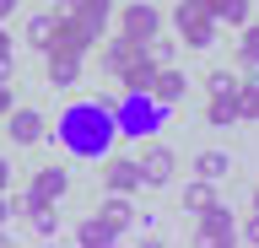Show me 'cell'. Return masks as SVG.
I'll return each mask as SVG.
<instances>
[{
  "mask_svg": "<svg viewBox=\"0 0 259 248\" xmlns=\"http://www.w3.org/2000/svg\"><path fill=\"white\" fill-rule=\"evenodd\" d=\"M54 232H60V221H54V205H44V211H32V237H54Z\"/></svg>",
  "mask_w": 259,
  "mask_h": 248,
  "instance_id": "20",
  "label": "cell"
},
{
  "mask_svg": "<svg viewBox=\"0 0 259 248\" xmlns=\"http://www.w3.org/2000/svg\"><path fill=\"white\" fill-rule=\"evenodd\" d=\"M81 54H49V86H76Z\"/></svg>",
  "mask_w": 259,
  "mask_h": 248,
  "instance_id": "12",
  "label": "cell"
},
{
  "mask_svg": "<svg viewBox=\"0 0 259 248\" xmlns=\"http://www.w3.org/2000/svg\"><path fill=\"white\" fill-rule=\"evenodd\" d=\"M205 205H216V183H210V178H194L189 189H184V211H205Z\"/></svg>",
  "mask_w": 259,
  "mask_h": 248,
  "instance_id": "15",
  "label": "cell"
},
{
  "mask_svg": "<svg viewBox=\"0 0 259 248\" xmlns=\"http://www.w3.org/2000/svg\"><path fill=\"white\" fill-rule=\"evenodd\" d=\"M205 119H210V124H216V130H227V124H238V108H232V97H210Z\"/></svg>",
  "mask_w": 259,
  "mask_h": 248,
  "instance_id": "18",
  "label": "cell"
},
{
  "mask_svg": "<svg viewBox=\"0 0 259 248\" xmlns=\"http://www.w3.org/2000/svg\"><path fill=\"white\" fill-rule=\"evenodd\" d=\"M97 216H103V221H113L119 232H130V221H135V211H130V194H108Z\"/></svg>",
  "mask_w": 259,
  "mask_h": 248,
  "instance_id": "14",
  "label": "cell"
},
{
  "mask_svg": "<svg viewBox=\"0 0 259 248\" xmlns=\"http://www.w3.org/2000/svg\"><path fill=\"white\" fill-rule=\"evenodd\" d=\"M11 108H16V103H11V86H6V81H0V119H6V114H11Z\"/></svg>",
  "mask_w": 259,
  "mask_h": 248,
  "instance_id": "24",
  "label": "cell"
},
{
  "mask_svg": "<svg viewBox=\"0 0 259 248\" xmlns=\"http://www.w3.org/2000/svg\"><path fill=\"white\" fill-rule=\"evenodd\" d=\"M6 189H11V162L0 157V194H6Z\"/></svg>",
  "mask_w": 259,
  "mask_h": 248,
  "instance_id": "25",
  "label": "cell"
},
{
  "mask_svg": "<svg viewBox=\"0 0 259 248\" xmlns=\"http://www.w3.org/2000/svg\"><path fill=\"white\" fill-rule=\"evenodd\" d=\"M184 92H189V76H184L178 65H157V76H151V97L167 108V103H178Z\"/></svg>",
  "mask_w": 259,
  "mask_h": 248,
  "instance_id": "9",
  "label": "cell"
},
{
  "mask_svg": "<svg viewBox=\"0 0 259 248\" xmlns=\"http://www.w3.org/2000/svg\"><path fill=\"white\" fill-rule=\"evenodd\" d=\"M238 60H243V65H254V60H259V27H254V22H243V43H238Z\"/></svg>",
  "mask_w": 259,
  "mask_h": 248,
  "instance_id": "19",
  "label": "cell"
},
{
  "mask_svg": "<svg viewBox=\"0 0 259 248\" xmlns=\"http://www.w3.org/2000/svg\"><path fill=\"white\" fill-rule=\"evenodd\" d=\"M119 237H124V232L113 227V221H103V216H92V221H81V227H76V243L81 248H113Z\"/></svg>",
  "mask_w": 259,
  "mask_h": 248,
  "instance_id": "10",
  "label": "cell"
},
{
  "mask_svg": "<svg viewBox=\"0 0 259 248\" xmlns=\"http://www.w3.org/2000/svg\"><path fill=\"white\" fill-rule=\"evenodd\" d=\"M151 76H157V60H151L146 49H135L124 65H119V81H124V92H135V97L151 92Z\"/></svg>",
  "mask_w": 259,
  "mask_h": 248,
  "instance_id": "7",
  "label": "cell"
},
{
  "mask_svg": "<svg viewBox=\"0 0 259 248\" xmlns=\"http://www.w3.org/2000/svg\"><path fill=\"white\" fill-rule=\"evenodd\" d=\"M6 130H11L16 146H38L49 135V119L38 114V108H11V114H6Z\"/></svg>",
  "mask_w": 259,
  "mask_h": 248,
  "instance_id": "5",
  "label": "cell"
},
{
  "mask_svg": "<svg viewBox=\"0 0 259 248\" xmlns=\"http://www.w3.org/2000/svg\"><path fill=\"white\" fill-rule=\"evenodd\" d=\"M173 27H178V38H184L189 49H210V43H216V27H222V22L210 17L200 0H178V6H173Z\"/></svg>",
  "mask_w": 259,
  "mask_h": 248,
  "instance_id": "1",
  "label": "cell"
},
{
  "mask_svg": "<svg viewBox=\"0 0 259 248\" xmlns=\"http://www.w3.org/2000/svg\"><path fill=\"white\" fill-rule=\"evenodd\" d=\"M200 216V227H194V243H205V248H227V243H238V216L227 211L222 200L216 205H205V211H194Z\"/></svg>",
  "mask_w": 259,
  "mask_h": 248,
  "instance_id": "3",
  "label": "cell"
},
{
  "mask_svg": "<svg viewBox=\"0 0 259 248\" xmlns=\"http://www.w3.org/2000/svg\"><path fill=\"white\" fill-rule=\"evenodd\" d=\"M232 108H238V119H259V86H254V81H238Z\"/></svg>",
  "mask_w": 259,
  "mask_h": 248,
  "instance_id": "16",
  "label": "cell"
},
{
  "mask_svg": "<svg viewBox=\"0 0 259 248\" xmlns=\"http://www.w3.org/2000/svg\"><path fill=\"white\" fill-rule=\"evenodd\" d=\"M65 189H70V173H65V167H44V173H32V189H27V194L11 200V211L32 216V211H44V205H54Z\"/></svg>",
  "mask_w": 259,
  "mask_h": 248,
  "instance_id": "2",
  "label": "cell"
},
{
  "mask_svg": "<svg viewBox=\"0 0 259 248\" xmlns=\"http://www.w3.org/2000/svg\"><path fill=\"white\" fill-rule=\"evenodd\" d=\"M141 178H146V183H173V151H167V146H146Z\"/></svg>",
  "mask_w": 259,
  "mask_h": 248,
  "instance_id": "11",
  "label": "cell"
},
{
  "mask_svg": "<svg viewBox=\"0 0 259 248\" xmlns=\"http://www.w3.org/2000/svg\"><path fill=\"white\" fill-rule=\"evenodd\" d=\"M54 17H60V11H44V17H27V43H32V49H44V43H49V33H54Z\"/></svg>",
  "mask_w": 259,
  "mask_h": 248,
  "instance_id": "17",
  "label": "cell"
},
{
  "mask_svg": "<svg viewBox=\"0 0 259 248\" xmlns=\"http://www.w3.org/2000/svg\"><path fill=\"white\" fill-rule=\"evenodd\" d=\"M103 189H108V194H135V189H146L141 162H130V157H113V162L103 167Z\"/></svg>",
  "mask_w": 259,
  "mask_h": 248,
  "instance_id": "8",
  "label": "cell"
},
{
  "mask_svg": "<svg viewBox=\"0 0 259 248\" xmlns=\"http://www.w3.org/2000/svg\"><path fill=\"white\" fill-rule=\"evenodd\" d=\"M6 221H11V200L0 194V243H6Z\"/></svg>",
  "mask_w": 259,
  "mask_h": 248,
  "instance_id": "23",
  "label": "cell"
},
{
  "mask_svg": "<svg viewBox=\"0 0 259 248\" xmlns=\"http://www.w3.org/2000/svg\"><path fill=\"white\" fill-rule=\"evenodd\" d=\"M65 17L76 22L81 33H87V43H97V38H103V27H108V0H76V6H70V11H65Z\"/></svg>",
  "mask_w": 259,
  "mask_h": 248,
  "instance_id": "6",
  "label": "cell"
},
{
  "mask_svg": "<svg viewBox=\"0 0 259 248\" xmlns=\"http://www.w3.org/2000/svg\"><path fill=\"white\" fill-rule=\"evenodd\" d=\"M11 11H16V0H0V22H6V17H11Z\"/></svg>",
  "mask_w": 259,
  "mask_h": 248,
  "instance_id": "26",
  "label": "cell"
},
{
  "mask_svg": "<svg viewBox=\"0 0 259 248\" xmlns=\"http://www.w3.org/2000/svg\"><path fill=\"white\" fill-rule=\"evenodd\" d=\"M210 97H232V92H238V76H232V70H210Z\"/></svg>",
  "mask_w": 259,
  "mask_h": 248,
  "instance_id": "21",
  "label": "cell"
},
{
  "mask_svg": "<svg viewBox=\"0 0 259 248\" xmlns=\"http://www.w3.org/2000/svg\"><path fill=\"white\" fill-rule=\"evenodd\" d=\"M11 76V33H6V22H0V81Z\"/></svg>",
  "mask_w": 259,
  "mask_h": 248,
  "instance_id": "22",
  "label": "cell"
},
{
  "mask_svg": "<svg viewBox=\"0 0 259 248\" xmlns=\"http://www.w3.org/2000/svg\"><path fill=\"white\" fill-rule=\"evenodd\" d=\"M194 173H200V178H227V173H232V157H227V151H200V157H194Z\"/></svg>",
  "mask_w": 259,
  "mask_h": 248,
  "instance_id": "13",
  "label": "cell"
},
{
  "mask_svg": "<svg viewBox=\"0 0 259 248\" xmlns=\"http://www.w3.org/2000/svg\"><path fill=\"white\" fill-rule=\"evenodd\" d=\"M162 33V11L157 6H146V0H135V6H124L119 11V38H130V43H151V38Z\"/></svg>",
  "mask_w": 259,
  "mask_h": 248,
  "instance_id": "4",
  "label": "cell"
}]
</instances>
